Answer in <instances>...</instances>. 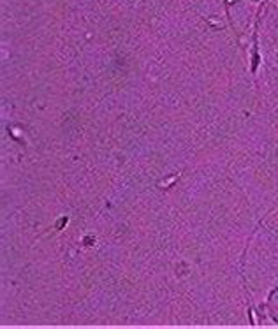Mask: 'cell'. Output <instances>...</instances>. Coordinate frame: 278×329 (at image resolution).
Here are the masks:
<instances>
[]
</instances>
